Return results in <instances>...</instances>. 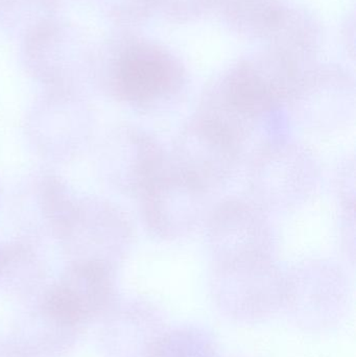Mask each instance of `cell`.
Instances as JSON below:
<instances>
[{"label":"cell","mask_w":356,"mask_h":357,"mask_svg":"<svg viewBox=\"0 0 356 357\" xmlns=\"http://www.w3.org/2000/svg\"><path fill=\"white\" fill-rule=\"evenodd\" d=\"M281 88L252 69L234 71L205 96L196 114L211 121L235 144L240 156L255 155L282 138Z\"/></svg>","instance_id":"1"},{"label":"cell","mask_w":356,"mask_h":357,"mask_svg":"<svg viewBox=\"0 0 356 357\" xmlns=\"http://www.w3.org/2000/svg\"><path fill=\"white\" fill-rule=\"evenodd\" d=\"M207 245L217 264L273 259V228L256 204L229 199L209 212L205 222Z\"/></svg>","instance_id":"4"},{"label":"cell","mask_w":356,"mask_h":357,"mask_svg":"<svg viewBox=\"0 0 356 357\" xmlns=\"http://www.w3.org/2000/svg\"><path fill=\"white\" fill-rule=\"evenodd\" d=\"M181 79L179 68L171 59L146 46L127 48L115 64L117 94L136 106L164 104L178 93Z\"/></svg>","instance_id":"8"},{"label":"cell","mask_w":356,"mask_h":357,"mask_svg":"<svg viewBox=\"0 0 356 357\" xmlns=\"http://www.w3.org/2000/svg\"><path fill=\"white\" fill-rule=\"evenodd\" d=\"M347 298L346 277L332 262L305 260L284 273V306L307 328H324L338 322Z\"/></svg>","instance_id":"6"},{"label":"cell","mask_w":356,"mask_h":357,"mask_svg":"<svg viewBox=\"0 0 356 357\" xmlns=\"http://www.w3.org/2000/svg\"><path fill=\"white\" fill-rule=\"evenodd\" d=\"M319 182V169L302 146L278 142L251 158L250 186L261 208L291 210L307 203Z\"/></svg>","instance_id":"3"},{"label":"cell","mask_w":356,"mask_h":357,"mask_svg":"<svg viewBox=\"0 0 356 357\" xmlns=\"http://www.w3.org/2000/svg\"><path fill=\"white\" fill-rule=\"evenodd\" d=\"M211 293L226 316L238 322H257L284 306V273L273 259L217 264Z\"/></svg>","instance_id":"2"},{"label":"cell","mask_w":356,"mask_h":357,"mask_svg":"<svg viewBox=\"0 0 356 357\" xmlns=\"http://www.w3.org/2000/svg\"><path fill=\"white\" fill-rule=\"evenodd\" d=\"M210 191L171 167L169 162L141 192L144 218L162 239H179L205 224Z\"/></svg>","instance_id":"5"},{"label":"cell","mask_w":356,"mask_h":357,"mask_svg":"<svg viewBox=\"0 0 356 357\" xmlns=\"http://www.w3.org/2000/svg\"><path fill=\"white\" fill-rule=\"evenodd\" d=\"M155 357H217L210 337L194 328L167 331Z\"/></svg>","instance_id":"9"},{"label":"cell","mask_w":356,"mask_h":357,"mask_svg":"<svg viewBox=\"0 0 356 357\" xmlns=\"http://www.w3.org/2000/svg\"><path fill=\"white\" fill-rule=\"evenodd\" d=\"M240 159L230 138L211 121L196 114L176 138L169 162L210 191L231 177Z\"/></svg>","instance_id":"7"}]
</instances>
